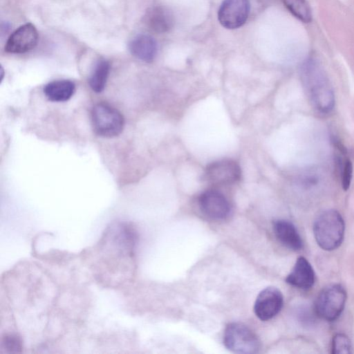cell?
Segmentation results:
<instances>
[{
	"label": "cell",
	"mask_w": 354,
	"mask_h": 354,
	"mask_svg": "<svg viewBox=\"0 0 354 354\" xmlns=\"http://www.w3.org/2000/svg\"><path fill=\"white\" fill-rule=\"evenodd\" d=\"M301 78L312 106L319 113H330L335 106L332 84L320 64L313 58L306 59L301 68Z\"/></svg>",
	"instance_id": "6da1fadb"
},
{
	"label": "cell",
	"mask_w": 354,
	"mask_h": 354,
	"mask_svg": "<svg viewBox=\"0 0 354 354\" xmlns=\"http://www.w3.org/2000/svg\"><path fill=\"white\" fill-rule=\"evenodd\" d=\"M344 228L341 214L334 209L326 210L317 216L314 223L316 242L324 250H335L342 243Z\"/></svg>",
	"instance_id": "7a4b0ae2"
},
{
	"label": "cell",
	"mask_w": 354,
	"mask_h": 354,
	"mask_svg": "<svg viewBox=\"0 0 354 354\" xmlns=\"http://www.w3.org/2000/svg\"><path fill=\"white\" fill-rule=\"evenodd\" d=\"M91 122L95 133L103 138H114L123 131L124 119L122 113L106 102H99L91 110Z\"/></svg>",
	"instance_id": "3957f363"
},
{
	"label": "cell",
	"mask_w": 354,
	"mask_h": 354,
	"mask_svg": "<svg viewBox=\"0 0 354 354\" xmlns=\"http://www.w3.org/2000/svg\"><path fill=\"white\" fill-rule=\"evenodd\" d=\"M346 301V292L339 284L323 289L315 301V311L322 319L333 322L342 314Z\"/></svg>",
	"instance_id": "277c9868"
},
{
	"label": "cell",
	"mask_w": 354,
	"mask_h": 354,
	"mask_svg": "<svg viewBox=\"0 0 354 354\" xmlns=\"http://www.w3.org/2000/svg\"><path fill=\"white\" fill-rule=\"evenodd\" d=\"M223 342L227 349L237 353H255L260 347L257 335L248 326L239 323L227 326Z\"/></svg>",
	"instance_id": "5b68a950"
},
{
	"label": "cell",
	"mask_w": 354,
	"mask_h": 354,
	"mask_svg": "<svg viewBox=\"0 0 354 354\" xmlns=\"http://www.w3.org/2000/svg\"><path fill=\"white\" fill-rule=\"evenodd\" d=\"M250 12V0H223L218 11V19L227 29L241 27Z\"/></svg>",
	"instance_id": "8992f818"
},
{
	"label": "cell",
	"mask_w": 354,
	"mask_h": 354,
	"mask_svg": "<svg viewBox=\"0 0 354 354\" xmlns=\"http://www.w3.org/2000/svg\"><path fill=\"white\" fill-rule=\"evenodd\" d=\"M283 304V298L281 291L275 287H268L257 296L254 310L261 320L267 321L279 313Z\"/></svg>",
	"instance_id": "52a82bcc"
},
{
	"label": "cell",
	"mask_w": 354,
	"mask_h": 354,
	"mask_svg": "<svg viewBox=\"0 0 354 354\" xmlns=\"http://www.w3.org/2000/svg\"><path fill=\"white\" fill-rule=\"evenodd\" d=\"M38 33L30 23L15 30L7 40L5 50L10 53L21 54L30 51L37 45Z\"/></svg>",
	"instance_id": "ba28073f"
},
{
	"label": "cell",
	"mask_w": 354,
	"mask_h": 354,
	"mask_svg": "<svg viewBox=\"0 0 354 354\" xmlns=\"http://www.w3.org/2000/svg\"><path fill=\"white\" fill-rule=\"evenodd\" d=\"M208 181L214 184H231L238 181L241 176L239 165L232 160H221L209 165L205 171Z\"/></svg>",
	"instance_id": "9c48e42d"
},
{
	"label": "cell",
	"mask_w": 354,
	"mask_h": 354,
	"mask_svg": "<svg viewBox=\"0 0 354 354\" xmlns=\"http://www.w3.org/2000/svg\"><path fill=\"white\" fill-rule=\"evenodd\" d=\"M198 204L202 212L214 220L225 218L230 214V206L223 194L216 190H207L201 194Z\"/></svg>",
	"instance_id": "30bf717a"
},
{
	"label": "cell",
	"mask_w": 354,
	"mask_h": 354,
	"mask_svg": "<svg viewBox=\"0 0 354 354\" xmlns=\"http://www.w3.org/2000/svg\"><path fill=\"white\" fill-rule=\"evenodd\" d=\"M314 270L308 260L300 257L297 259L292 271L286 277V282L301 289L310 288L315 283Z\"/></svg>",
	"instance_id": "8fae6325"
},
{
	"label": "cell",
	"mask_w": 354,
	"mask_h": 354,
	"mask_svg": "<svg viewBox=\"0 0 354 354\" xmlns=\"http://www.w3.org/2000/svg\"><path fill=\"white\" fill-rule=\"evenodd\" d=\"M144 21L151 30L157 33H165L172 28L174 17L169 9L162 6H155L147 11Z\"/></svg>",
	"instance_id": "7c38bea8"
},
{
	"label": "cell",
	"mask_w": 354,
	"mask_h": 354,
	"mask_svg": "<svg viewBox=\"0 0 354 354\" xmlns=\"http://www.w3.org/2000/svg\"><path fill=\"white\" fill-rule=\"evenodd\" d=\"M129 49L136 58L145 62H151L156 56L158 46L151 36L140 34L130 41Z\"/></svg>",
	"instance_id": "4fadbf2b"
},
{
	"label": "cell",
	"mask_w": 354,
	"mask_h": 354,
	"mask_svg": "<svg viewBox=\"0 0 354 354\" xmlns=\"http://www.w3.org/2000/svg\"><path fill=\"white\" fill-rule=\"evenodd\" d=\"M273 230L277 239L286 248L299 250L303 247L301 236L295 225L286 220H277L273 223Z\"/></svg>",
	"instance_id": "5bb4252c"
},
{
	"label": "cell",
	"mask_w": 354,
	"mask_h": 354,
	"mask_svg": "<svg viewBox=\"0 0 354 354\" xmlns=\"http://www.w3.org/2000/svg\"><path fill=\"white\" fill-rule=\"evenodd\" d=\"M75 91L74 82L68 80L53 81L44 88L46 97L52 102H66L71 98Z\"/></svg>",
	"instance_id": "9a60e30c"
},
{
	"label": "cell",
	"mask_w": 354,
	"mask_h": 354,
	"mask_svg": "<svg viewBox=\"0 0 354 354\" xmlns=\"http://www.w3.org/2000/svg\"><path fill=\"white\" fill-rule=\"evenodd\" d=\"M110 71V64L104 59L99 60L89 77L88 84L91 88L95 93L104 91Z\"/></svg>",
	"instance_id": "2e32d148"
},
{
	"label": "cell",
	"mask_w": 354,
	"mask_h": 354,
	"mask_svg": "<svg viewBox=\"0 0 354 354\" xmlns=\"http://www.w3.org/2000/svg\"><path fill=\"white\" fill-rule=\"evenodd\" d=\"M287 9L298 19L304 23L312 20V12L306 0H283Z\"/></svg>",
	"instance_id": "e0dca14e"
},
{
	"label": "cell",
	"mask_w": 354,
	"mask_h": 354,
	"mask_svg": "<svg viewBox=\"0 0 354 354\" xmlns=\"http://www.w3.org/2000/svg\"><path fill=\"white\" fill-rule=\"evenodd\" d=\"M331 353L333 354L351 353V344L349 338L342 333L335 335L332 341Z\"/></svg>",
	"instance_id": "ac0fdd59"
},
{
	"label": "cell",
	"mask_w": 354,
	"mask_h": 354,
	"mask_svg": "<svg viewBox=\"0 0 354 354\" xmlns=\"http://www.w3.org/2000/svg\"><path fill=\"white\" fill-rule=\"evenodd\" d=\"M1 347L8 353H18L21 349L20 339L16 335H6L2 339Z\"/></svg>",
	"instance_id": "d6986e66"
},
{
	"label": "cell",
	"mask_w": 354,
	"mask_h": 354,
	"mask_svg": "<svg viewBox=\"0 0 354 354\" xmlns=\"http://www.w3.org/2000/svg\"><path fill=\"white\" fill-rule=\"evenodd\" d=\"M353 177V164L347 159L344 165L342 172V186L344 190L346 191L351 185Z\"/></svg>",
	"instance_id": "ffe728a7"
}]
</instances>
